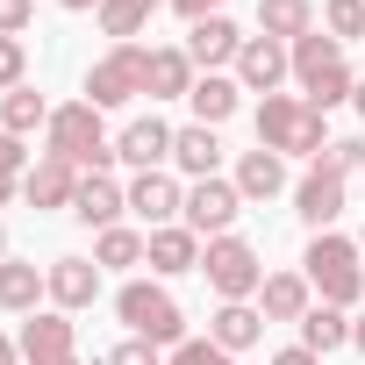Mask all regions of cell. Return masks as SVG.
<instances>
[{
  "label": "cell",
  "instance_id": "6da1fadb",
  "mask_svg": "<svg viewBox=\"0 0 365 365\" xmlns=\"http://www.w3.org/2000/svg\"><path fill=\"white\" fill-rule=\"evenodd\" d=\"M287 58H294V79H301V101H308L315 115H329V108H344V101H351L358 72L344 65V43H336V36L308 29L301 43H287Z\"/></svg>",
  "mask_w": 365,
  "mask_h": 365
},
{
  "label": "cell",
  "instance_id": "7a4b0ae2",
  "mask_svg": "<svg viewBox=\"0 0 365 365\" xmlns=\"http://www.w3.org/2000/svg\"><path fill=\"white\" fill-rule=\"evenodd\" d=\"M43 150L65 158L72 172H108V165H115V136H108V122H101L93 101H65V108H51Z\"/></svg>",
  "mask_w": 365,
  "mask_h": 365
},
{
  "label": "cell",
  "instance_id": "3957f363",
  "mask_svg": "<svg viewBox=\"0 0 365 365\" xmlns=\"http://www.w3.org/2000/svg\"><path fill=\"white\" fill-rule=\"evenodd\" d=\"M115 315H122L129 336H143V344H158V351L187 344V308H179L172 287H158V279H129V287L115 294Z\"/></svg>",
  "mask_w": 365,
  "mask_h": 365
},
{
  "label": "cell",
  "instance_id": "277c9868",
  "mask_svg": "<svg viewBox=\"0 0 365 365\" xmlns=\"http://www.w3.org/2000/svg\"><path fill=\"white\" fill-rule=\"evenodd\" d=\"M258 143L279 150V158H322V150H329L322 115H315L301 93H265V101H258Z\"/></svg>",
  "mask_w": 365,
  "mask_h": 365
},
{
  "label": "cell",
  "instance_id": "5b68a950",
  "mask_svg": "<svg viewBox=\"0 0 365 365\" xmlns=\"http://www.w3.org/2000/svg\"><path fill=\"white\" fill-rule=\"evenodd\" d=\"M365 251L351 244V237H336V230H322V237H308V251H301V272H308V287L329 301V308H351L358 294H365V265H358Z\"/></svg>",
  "mask_w": 365,
  "mask_h": 365
},
{
  "label": "cell",
  "instance_id": "8992f818",
  "mask_svg": "<svg viewBox=\"0 0 365 365\" xmlns=\"http://www.w3.org/2000/svg\"><path fill=\"white\" fill-rule=\"evenodd\" d=\"M143 86H150V51H143V43H115L108 58L86 65V101H93L101 115H108V108H129Z\"/></svg>",
  "mask_w": 365,
  "mask_h": 365
},
{
  "label": "cell",
  "instance_id": "52a82bcc",
  "mask_svg": "<svg viewBox=\"0 0 365 365\" xmlns=\"http://www.w3.org/2000/svg\"><path fill=\"white\" fill-rule=\"evenodd\" d=\"M201 272H208V287H215L222 301H251V294L265 287V258H258V244H244L237 230L201 244Z\"/></svg>",
  "mask_w": 365,
  "mask_h": 365
},
{
  "label": "cell",
  "instance_id": "ba28073f",
  "mask_svg": "<svg viewBox=\"0 0 365 365\" xmlns=\"http://www.w3.org/2000/svg\"><path fill=\"white\" fill-rule=\"evenodd\" d=\"M237 215H244V194H237V179H194V187H187V208H179V222H187L201 244L208 237H230L237 230Z\"/></svg>",
  "mask_w": 365,
  "mask_h": 365
},
{
  "label": "cell",
  "instance_id": "9c48e42d",
  "mask_svg": "<svg viewBox=\"0 0 365 365\" xmlns=\"http://www.w3.org/2000/svg\"><path fill=\"white\" fill-rule=\"evenodd\" d=\"M15 344H22V365H79V336L65 308H36Z\"/></svg>",
  "mask_w": 365,
  "mask_h": 365
},
{
  "label": "cell",
  "instance_id": "30bf717a",
  "mask_svg": "<svg viewBox=\"0 0 365 365\" xmlns=\"http://www.w3.org/2000/svg\"><path fill=\"white\" fill-rule=\"evenodd\" d=\"M344 187H351V179H336L329 165H308V172H301V187H294V215L322 237V230L344 215Z\"/></svg>",
  "mask_w": 365,
  "mask_h": 365
},
{
  "label": "cell",
  "instance_id": "8fae6325",
  "mask_svg": "<svg viewBox=\"0 0 365 365\" xmlns=\"http://www.w3.org/2000/svg\"><path fill=\"white\" fill-rule=\"evenodd\" d=\"M294 72V58H287V43H272V36H244V51H237V86L244 93H279V79Z\"/></svg>",
  "mask_w": 365,
  "mask_h": 365
},
{
  "label": "cell",
  "instance_id": "7c38bea8",
  "mask_svg": "<svg viewBox=\"0 0 365 365\" xmlns=\"http://www.w3.org/2000/svg\"><path fill=\"white\" fill-rule=\"evenodd\" d=\"M179 208H187V187H179L172 172H136L129 179V215H143L150 230L179 222Z\"/></svg>",
  "mask_w": 365,
  "mask_h": 365
},
{
  "label": "cell",
  "instance_id": "4fadbf2b",
  "mask_svg": "<svg viewBox=\"0 0 365 365\" xmlns=\"http://www.w3.org/2000/svg\"><path fill=\"white\" fill-rule=\"evenodd\" d=\"M237 51H244V29H237L230 15L187 22V58H194V72H222V65H237Z\"/></svg>",
  "mask_w": 365,
  "mask_h": 365
},
{
  "label": "cell",
  "instance_id": "5bb4252c",
  "mask_svg": "<svg viewBox=\"0 0 365 365\" xmlns=\"http://www.w3.org/2000/svg\"><path fill=\"white\" fill-rule=\"evenodd\" d=\"M115 158H122V165H136V172H165V158H172V122H158V115L122 122Z\"/></svg>",
  "mask_w": 365,
  "mask_h": 365
},
{
  "label": "cell",
  "instance_id": "9a60e30c",
  "mask_svg": "<svg viewBox=\"0 0 365 365\" xmlns=\"http://www.w3.org/2000/svg\"><path fill=\"white\" fill-rule=\"evenodd\" d=\"M122 208H129V187H115L108 172H79V194H72V215L101 237V230H115L122 222Z\"/></svg>",
  "mask_w": 365,
  "mask_h": 365
},
{
  "label": "cell",
  "instance_id": "2e32d148",
  "mask_svg": "<svg viewBox=\"0 0 365 365\" xmlns=\"http://www.w3.org/2000/svg\"><path fill=\"white\" fill-rule=\"evenodd\" d=\"M43 272H51V308L79 315V308L101 301V265H93V258H51Z\"/></svg>",
  "mask_w": 365,
  "mask_h": 365
},
{
  "label": "cell",
  "instance_id": "e0dca14e",
  "mask_svg": "<svg viewBox=\"0 0 365 365\" xmlns=\"http://www.w3.org/2000/svg\"><path fill=\"white\" fill-rule=\"evenodd\" d=\"M72 194H79V172H72L65 158H51V150L22 172V201H29V208H72Z\"/></svg>",
  "mask_w": 365,
  "mask_h": 365
},
{
  "label": "cell",
  "instance_id": "ac0fdd59",
  "mask_svg": "<svg viewBox=\"0 0 365 365\" xmlns=\"http://www.w3.org/2000/svg\"><path fill=\"white\" fill-rule=\"evenodd\" d=\"M308 308H315L308 272H265V287H258V315L265 322H301Z\"/></svg>",
  "mask_w": 365,
  "mask_h": 365
},
{
  "label": "cell",
  "instance_id": "d6986e66",
  "mask_svg": "<svg viewBox=\"0 0 365 365\" xmlns=\"http://www.w3.org/2000/svg\"><path fill=\"white\" fill-rule=\"evenodd\" d=\"M143 265L150 272H201V237L187 230V222H165V230H150V251H143Z\"/></svg>",
  "mask_w": 365,
  "mask_h": 365
},
{
  "label": "cell",
  "instance_id": "ffe728a7",
  "mask_svg": "<svg viewBox=\"0 0 365 365\" xmlns=\"http://www.w3.org/2000/svg\"><path fill=\"white\" fill-rule=\"evenodd\" d=\"M36 301H51V272L29 258H0V308L8 315H36Z\"/></svg>",
  "mask_w": 365,
  "mask_h": 365
},
{
  "label": "cell",
  "instance_id": "44dd1931",
  "mask_svg": "<svg viewBox=\"0 0 365 365\" xmlns=\"http://www.w3.org/2000/svg\"><path fill=\"white\" fill-rule=\"evenodd\" d=\"M187 108H194V122L222 129V122L244 108V86H237V72H201V79H194V93H187Z\"/></svg>",
  "mask_w": 365,
  "mask_h": 365
},
{
  "label": "cell",
  "instance_id": "7402d4cb",
  "mask_svg": "<svg viewBox=\"0 0 365 365\" xmlns=\"http://www.w3.org/2000/svg\"><path fill=\"white\" fill-rule=\"evenodd\" d=\"M194 79H201V72H194L187 43H165V51H150V86H143V93H150V101H187Z\"/></svg>",
  "mask_w": 365,
  "mask_h": 365
},
{
  "label": "cell",
  "instance_id": "603a6c76",
  "mask_svg": "<svg viewBox=\"0 0 365 365\" xmlns=\"http://www.w3.org/2000/svg\"><path fill=\"white\" fill-rule=\"evenodd\" d=\"M172 165L187 172V179H215V165H222V143H215V129H208V122L172 129Z\"/></svg>",
  "mask_w": 365,
  "mask_h": 365
},
{
  "label": "cell",
  "instance_id": "cb8c5ba5",
  "mask_svg": "<svg viewBox=\"0 0 365 365\" xmlns=\"http://www.w3.org/2000/svg\"><path fill=\"white\" fill-rule=\"evenodd\" d=\"M208 336H215V344H222V351L237 358V351H251V344L265 336V315H258L251 301H222V308L208 315Z\"/></svg>",
  "mask_w": 365,
  "mask_h": 365
},
{
  "label": "cell",
  "instance_id": "d4e9b609",
  "mask_svg": "<svg viewBox=\"0 0 365 365\" xmlns=\"http://www.w3.org/2000/svg\"><path fill=\"white\" fill-rule=\"evenodd\" d=\"M279 187H287V158H279V150L258 143V150L237 158V194H244V201H272Z\"/></svg>",
  "mask_w": 365,
  "mask_h": 365
},
{
  "label": "cell",
  "instance_id": "484cf974",
  "mask_svg": "<svg viewBox=\"0 0 365 365\" xmlns=\"http://www.w3.org/2000/svg\"><path fill=\"white\" fill-rule=\"evenodd\" d=\"M308 29H315V0H258V36L301 43Z\"/></svg>",
  "mask_w": 365,
  "mask_h": 365
},
{
  "label": "cell",
  "instance_id": "4316f807",
  "mask_svg": "<svg viewBox=\"0 0 365 365\" xmlns=\"http://www.w3.org/2000/svg\"><path fill=\"white\" fill-rule=\"evenodd\" d=\"M143 251H150V230H129V222H115V230H101L93 237V265L108 272H129V265H143Z\"/></svg>",
  "mask_w": 365,
  "mask_h": 365
},
{
  "label": "cell",
  "instance_id": "83f0119b",
  "mask_svg": "<svg viewBox=\"0 0 365 365\" xmlns=\"http://www.w3.org/2000/svg\"><path fill=\"white\" fill-rule=\"evenodd\" d=\"M301 344H308L315 358L344 351V344H351V315H344V308H329V301H315V308L301 315Z\"/></svg>",
  "mask_w": 365,
  "mask_h": 365
},
{
  "label": "cell",
  "instance_id": "f1b7e54d",
  "mask_svg": "<svg viewBox=\"0 0 365 365\" xmlns=\"http://www.w3.org/2000/svg\"><path fill=\"white\" fill-rule=\"evenodd\" d=\"M0 129H8V136L51 129V101H43L36 86H15V93H0Z\"/></svg>",
  "mask_w": 365,
  "mask_h": 365
},
{
  "label": "cell",
  "instance_id": "f546056e",
  "mask_svg": "<svg viewBox=\"0 0 365 365\" xmlns=\"http://www.w3.org/2000/svg\"><path fill=\"white\" fill-rule=\"evenodd\" d=\"M93 15H101V29H108L115 43H136V36H143V22H150L158 8H150V0H101Z\"/></svg>",
  "mask_w": 365,
  "mask_h": 365
},
{
  "label": "cell",
  "instance_id": "4dcf8cb0",
  "mask_svg": "<svg viewBox=\"0 0 365 365\" xmlns=\"http://www.w3.org/2000/svg\"><path fill=\"white\" fill-rule=\"evenodd\" d=\"M322 29L336 43H358L365 36V0H322Z\"/></svg>",
  "mask_w": 365,
  "mask_h": 365
},
{
  "label": "cell",
  "instance_id": "1f68e13d",
  "mask_svg": "<svg viewBox=\"0 0 365 365\" xmlns=\"http://www.w3.org/2000/svg\"><path fill=\"white\" fill-rule=\"evenodd\" d=\"M315 165H329L336 179H351V172H365V136H329V150H322Z\"/></svg>",
  "mask_w": 365,
  "mask_h": 365
},
{
  "label": "cell",
  "instance_id": "d6a6232c",
  "mask_svg": "<svg viewBox=\"0 0 365 365\" xmlns=\"http://www.w3.org/2000/svg\"><path fill=\"white\" fill-rule=\"evenodd\" d=\"M29 86V43L22 36H0V93Z\"/></svg>",
  "mask_w": 365,
  "mask_h": 365
},
{
  "label": "cell",
  "instance_id": "836d02e7",
  "mask_svg": "<svg viewBox=\"0 0 365 365\" xmlns=\"http://www.w3.org/2000/svg\"><path fill=\"white\" fill-rule=\"evenodd\" d=\"M165 365H237V358H230L215 336H187V344H172V358H165Z\"/></svg>",
  "mask_w": 365,
  "mask_h": 365
},
{
  "label": "cell",
  "instance_id": "e575fe53",
  "mask_svg": "<svg viewBox=\"0 0 365 365\" xmlns=\"http://www.w3.org/2000/svg\"><path fill=\"white\" fill-rule=\"evenodd\" d=\"M101 365H165V358H158V344H143V336H122V344H115Z\"/></svg>",
  "mask_w": 365,
  "mask_h": 365
},
{
  "label": "cell",
  "instance_id": "d590c367",
  "mask_svg": "<svg viewBox=\"0 0 365 365\" xmlns=\"http://www.w3.org/2000/svg\"><path fill=\"white\" fill-rule=\"evenodd\" d=\"M36 22V0H0V36H22Z\"/></svg>",
  "mask_w": 365,
  "mask_h": 365
},
{
  "label": "cell",
  "instance_id": "8d00e7d4",
  "mask_svg": "<svg viewBox=\"0 0 365 365\" xmlns=\"http://www.w3.org/2000/svg\"><path fill=\"white\" fill-rule=\"evenodd\" d=\"M0 172H29V150H22V136H8V129H0Z\"/></svg>",
  "mask_w": 365,
  "mask_h": 365
},
{
  "label": "cell",
  "instance_id": "74e56055",
  "mask_svg": "<svg viewBox=\"0 0 365 365\" xmlns=\"http://www.w3.org/2000/svg\"><path fill=\"white\" fill-rule=\"evenodd\" d=\"M165 8H179L187 22H208V15H222V8H230V0H165Z\"/></svg>",
  "mask_w": 365,
  "mask_h": 365
},
{
  "label": "cell",
  "instance_id": "f35d334b",
  "mask_svg": "<svg viewBox=\"0 0 365 365\" xmlns=\"http://www.w3.org/2000/svg\"><path fill=\"white\" fill-rule=\"evenodd\" d=\"M272 365H322V358H315V351H308V344H294V351H279V358H272Z\"/></svg>",
  "mask_w": 365,
  "mask_h": 365
},
{
  "label": "cell",
  "instance_id": "ab89813d",
  "mask_svg": "<svg viewBox=\"0 0 365 365\" xmlns=\"http://www.w3.org/2000/svg\"><path fill=\"white\" fill-rule=\"evenodd\" d=\"M15 194H22V179H15V172H0V208H8Z\"/></svg>",
  "mask_w": 365,
  "mask_h": 365
},
{
  "label": "cell",
  "instance_id": "60d3db41",
  "mask_svg": "<svg viewBox=\"0 0 365 365\" xmlns=\"http://www.w3.org/2000/svg\"><path fill=\"white\" fill-rule=\"evenodd\" d=\"M0 365H22V344L15 336H0Z\"/></svg>",
  "mask_w": 365,
  "mask_h": 365
},
{
  "label": "cell",
  "instance_id": "b9f144b4",
  "mask_svg": "<svg viewBox=\"0 0 365 365\" xmlns=\"http://www.w3.org/2000/svg\"><path fill=\"white\" fill-rule=\"evenodd\" d=\"M351 344H358V351H365V315H351Z\"/></svg>",
  "mask_w": 365,
  "mask_h": 365
},
{
  "label": "cell",
  "instance_id": "7bdbcfd3",
  "mask_svg": "<svg viewBox=\"0 0 365 365\" xmlns=\"http://www.w3.org/2000/svg\"><path fill=\"white\" fill-rule=\"evenodd\" d=\"M351 108H358V115H365V72H358V86H351Z\"/></svg>",
  "mask_w": 365,
  "mask_h": 365
},
{
  "label": "cell",
  "instance_id": "ee69618b",
  "mask_svg": "<svg viewBox=\"0 0 365 365\" xmlns=\"http://www.w3.org/2000/svg\"><path fill=\"white\" fill-rule=\"evenodd\" d=\"M58 8H101V0H58Z\"/></svg>",
  "mask_w": 365,
  "mask_h": 365
},
{
  "label": "cell",
  "instance_id": "f6af8a7d",
  "mask_svg": "<svg viewBox=\"0 0 365 365\" xmlns=\"http://www.w3.org/2000/svg\"><path fill=\"white\" fill-rule=\"evenodd\" d=\"M0 258H15V251H8V230H0Z\"/></svg>",
  "mask_w": 365,
  "mask_h": 365
},
{
  "label": "cell",
  "instance_id": "bcb514c9",
  "mask_svg": "<svg viewBox=\"0 0 365 365\" xmlns=\"http://www.w3.org/2000/svg\"><path fill=\"white\" fill-rule=\"evenodd\" d=\"M150 8H165V0H150Z\"/></svg>",
  "mask_w": 365,
  "mask_h": 365
},
{
  "label": "cell",
  "instance_id": "7dc6e473",
  "mask_svg": "<svg viewBox=\"0 0 365 365\" xmlns=\"http://www.w3.org/2000/svg\"><path fill=\"white\" fill-rule=\"evenodd\" d=\"M358 251H365V237H358Z\"/></svg>",
  "mask_w": 365,
  "mask_h": 365
}]
</instances>
